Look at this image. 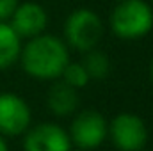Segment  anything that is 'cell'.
I'll return each mask as SVG.
<instances>
[{
    "mask_svg": "<svg viewBox=\"0 0 153 151\" xmlns=\"http://www.w3.org/2000/svg\"><path fill=\"white\" fill-rule=\"evenodd\" d=\"M78 107H80L78 91L64 84L61 78L53 80V84L46 91V109L55 117H71L78 112Z\"/></svg>",
    "mask_w": 153,
    "mask_h": 151,
    "instance_id": "9c48e42d",
    "label": "cell"
},
{
    "mask_svg": "<svg viewBox=\"0 0 153 151\" xmlns=\"http://www.w3.org/2000/svg\"><path fill=\"white\" fill-rule=\"evenodd\" d=\"M48 23V11L38 2H20L9 18V25L22 39H30L45 34Z\"/></svg>",
    "mask_w": 153,
    "mask_h": 151,
    "instance_id": "ba28073f",
    "label": "cell"
},
{
    "mask_svg": "<svg viewBox=\"0 0 153 151\" xmlns=\"http://www.w3.org/2000/svg\"><path fill=\"white\" fill-rule=\"evenodd\" d=\"M103 32L105 29L100 14L87 7L71 11L64 21V43L82 53L96 48Z\"/></svg>",
    "mask_w": 153,
    "mask_h": 151,
    "instance_id": "3957f363",
    "label": "cell"
},
{
    "mask_svg": "<svg viewBox=\"0 0 153 151\" xmlns=\"http://www.w3.org/2000/svg\"><path fill=\"white\" fill-rule=\"evenodd\" d=\"M68 135L76 150L94 151L98 150L109 135V121L105 115L94 109L80 110L73 115Z\"/></svg>",
    "mask_w": 153,
    "mask_h": 151,
    "instance_id": "277c9868",
    "label": "cell"
},
{
    "mask_svg": "<svg viewBox=\"0 0 153 151\" xmlns=\"http://www.w3.org/2000/svg\"><path fill=\"white\" fill-rule=\"evenodd\" d=\"M71 148L68 130L53 121L32 124L23 133V151H71Z\"/></svg>",
    "mask_w": 153,
    "mask_h": 151,
    "instance_id": "52a82bcc",
    "label": "cell"
},
{
    "mask_svg": "<svg viewBox=\"0 0 153 151\" xmlns=\"http://www.w3.org/2000/svg\"><path fill=\"white\" fill-rule=\"evenodd\" d=\"M32 126V110L16 93H0V135L20 137Z\"/></svg>",
    "mask_w": 153,
    "mask_h": 151,
    "instance_id": "8992f818",
    "label": "cell"
},
{
    "mask_svg": "<svg viewBox=\"0 0 153 151\" xmlns=\"http://www.w3.org/2000/svg\"><path fill=\"white\" fill-rule=\"evenodd\" d=\"M22 46V38L14 32L9 21H0V70H7L18 62Z\"/></svg>",
    "mask_w": 153,
    "mask_h": 151,
    "instance_id": "30bf717a",
    "label": "cell"
},
{
    "mask_svg": "<svg viewBox=\"0 0 153 151\" xmlns=\"http://www.w3.org/2000/svg\"><path fill=\"white\" fill-rule=\"evenodd\" d=\"M76 151H84V150H76Z\"/></svg>",
    "mask_w": 153,
    "mask_h": 151,
    "instance_id": "ac0fdd59",
    "label": "cell"
},
{
    "mask_svg": "<svg viewBox=\"0 0 153 151\" xmlns=\"http://www.w3.org/2000/svg\"><path fill=\"white\" fill-rule=\"evenodd\" d=\"M61 80H62L64 84H68L70 87L76 89V91L87 87V84L91 82V78L87 75L84 64H82V62H71V61L66 64V68H64V71H62V75H61Z\"/></svg>",
    "mask_w": 153,
    "mask_h": 151,
    "instance_id": "7c38bea8",
    "label": "cell"
},
{
    "mask_svg": "<svg viewBox=\"0 0 153 151\" xmlns=\"http://www.w3.org/2000/svg\"><path fill=\"white\" fill-rule=\"evenodd\" d=\"M150 78H152V82H153V59H152V64H150Z\"/></svg>",
    "mask_w": 153,
    "mask_h": 151,
    "instance_id": "9a60e30c",
    "label": "cell"
},
{
    "mask_svg": "<svg viewBox=\"0 0 153 151\" xmlns=\"http://www.w3.org/2000/svg\"><path fill=\"white\" fill-rule=\"evenodd\" d=\"M18 62L27 76L39 82H53L61 78L70 62V48L64 39L45 32L27 39L22 46Z\"/></svg>",
    "mask_w": 153,
    "mask_h": 151,
    "instance_id": "6da1fadb",
    "label": "cell"
},
{
    "mask_svg": "<svg viewBox=\"0 0 153 151\" xmlns=\"http://www.w3.org/2000/svg\"><path fill=\"white\" fill-rule=\"evenodd\" d=\"M112 2H121V0H112Z\"/></svg>",
    "mask_w": 153,
    "mask_h": 151,
    "instance_id": "2e32d148",
    "label": "cell"
},
{
    "mask_svg": "<svg viewBox=\"0 0 153 151\" xmlns=\"http://www.w3.org/2000/svg\"><path fill=\"white\" fill-rule=\"evenodd\" d=\"M109 27L116 38L135 41L153 30V7L146 0L116 2L109 16Z\"/></svg>",
    "mask_w": 153,
    "mask_h": 151,
    "instance_id": "7a4b0ae2",
    "label": "cell"
},
{
    "mask_svg": "<svg viewBox=\"0 0 153 151\" xmlns=\"http://www.w3.org/2000/svg\"><path fill=\"white\" fill-rule=\"evenodd\" d=\"M20 0H0V21H9Z\"/></svg>",
    "mask_w": 153,
    "mask_h": 151,
    "instance_id": "4fadbf2b",
    "label": "cell"
},
{
    "mask_svg": "<svg viewBox=\"0 0 153 151\" xmlns=\"http://www.w3.org/2000/svg\"><path fill=\"white\" fill-rule=\"evenodd\" d=\"M150 2H152V7H153V0H150Z\"/></svg>",
    "mask_w": 153,
    "mask_h": 151,
    "instance_id": "e0dca14e",
    "label": "cell"
},
{
    "mask_svg": "<svg viewBox=\"0 0 153 151\" xmlns=\"http://www.w3.org/2000/svg\"><path fill=\"white\" fill-rule=\"evenodd\" d=\"M117 151H143L148 144L150 133L144 119L134 112H119L109 123V135Z\"/></svg>",
    "mask_w": 153,
    "mask_h": 151,
    "instance_id": "5b68a950",
    "label": "cell"
},
{
    "mask_svg": "<svg viewBox=\"0 0 153 151\" xmlns=\"http://www.w3.org/2000/svg\"><path fill=\"white\" fill-rule=\"evenodd\" d=\"M87 71V75L91 80H103L111 75V59L105 52L98 50V48H93L89 52L84 53V59L80 61Z\"/></svg>",
    "mask_w": 153,
    "mask_h": 151,
    "instance_id": "8fae6325",
    "label": "cell"
},
{
    "mask_svg": "<svg viewBox=\"0 0 153 151\" xmlns=\"http://www.w3.org/2000/svg\"><path fill=\"white\" fill-rule=\"evenodd\" d=\"M0 151H9V144H7L5 137H2V135H0Z\"/></svg>",
    "mask_w": 153,
    "mask_h": 151,
    "instance_id": "5bb4252c",
    "label": "cell"
}]
</instances>
